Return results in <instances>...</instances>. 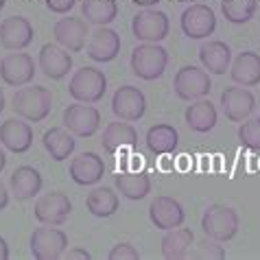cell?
Wrapping results in <instances>:
<instances>
[{"label": "cell", "instance_id": "cell-1", "mask_svg": "<svg viewBox=\"0 0 260 260\" xmlns=\"http://www.w3.org/2000/svg\"><path fill=\"white\" fill-rule=\"evenodd\" d=\"M11 107L20 118L28 122H40L50 114L53 96H50V90H46L44 85H26V88L13 92Z\"/></svg>", "mask_w": 260, "mask_h": 260}, {"label": "cell", "instance_id": "cell-2", "mask_svg": "<svg viewBox=\"0 0 260 260\" xmlns=\"http://www.w3.org/2000/svg\"><path fill=\"white\" fill-rule=\"evenodd\" d=\"M169 66V53L160 44L142 42L132 50V70L142 81H155L164 75Z\"/></svg>", "mask_w": 260, "mask_h": 260}, {"label": "cell", "instance_id": "cell-3", "mask_svg": "<svg viewBox=\"0 0 260 260\" xmlns=\"http://www.w3.org/2000/svg\"><path fill=\"white\" fill-rule=\"evenodd\" d=\"M107 90V77L105 72H101L99 68L83 66L72 75L68 83V94L79 101V103H99L105 96Z\"/></svg>", "mask_w": 260, "mask_h": 260}, {"label": "cell", "instance_id": "cell-4", "mask_svg": "<svg viewBox=\"0 0 260 260\" xmlns=\"http://www.w3.org/2000/svg\"><path fill=\"white\" fill-rule=\"evenodd\" d=\"M238 225H241V219H238L234 208H230V206H221V204L208 206L204 216H201V230H204V234L219 243L232 241L238 232Z\"/></svg>", "mask_w": 260, "mask_h": 260}, {"label": "cell", "instance_id": "cell-5", "mask_svg": "<svg viewBox=\"0 0 260 260\" xmlns=\"http://www.w3.org/2000/svg\"><path fill=\"white\" fill-rule=\"evenodd\" d=\"M132 31L140 42L160 44L162 40L169 38L171 20L160 9H142L132 20Z\"/></svg>", "mask_w": 260, "mask_h": 260}, {"label": "cell", "instance_id": "cell-6", "mask_svg": "<svg viewBox=\"0 0 260 260\" xmlns=\"http://www.w3.org/2000/svg\"><path fill=\"white\" fill-rule=\"evenodd\" d=\"M179 26L186 38L190 40H206L210 38L216 28V16L214 9L206 3H194L190 7H186L179 18Z\"/></svg>", "mask_w": 260, "mask_h": 260}, {"label": "cell", "instance_id": "cell-7", "mask_svg": "<svg viewBox=\"0 0 260 260\" xmlns=\"http://www.w3.org/2000/svg\"><path fill=\"white\" fill-rule=\"evenodd\" d=\"M212 81L208 72L199 66H184L175 72L173 79V92L182 101H197L210 94Z\"/></svg>", "mask_w": 260, "mask_h": 260}, {"label": "cell", "instance_id": "cell-8", "mask_svg": "<svg viewBox=\"0 0 260 260\" xmlns=\"http://www.w3.org/2000/svg\"><path fill=\"white\" fill-rule=\"evenodd\" d=\"M31 254L38 260H59L63 258L68 249V236L61 230H53V228H38L31 234Z\"/></svg>", "mask_w": 260, "mask_h": 260}, {"label": "cell", "instance_id": "cell-9", "mask_svg": "<svg viewBox=\"0 0 260 260\" xmlns=\"http://www.w3.org/2000/svg\"><path fill=\"white\" fill-rule=\"evenodd\" d=\"M70 212H72V201L63 192L40 194L33 206L35 219L44 223V225H61V223L68 221Z\"/></svg>", "mask_w": 260, "mask_h": 260}, {"label": "cell", "instance_id": "cell-10", "mask_svg": "<svg viewBox=\"0 0 260 260\" xmlns=\"http://www.w3.org/2000/svg\"><path fill=\"white\" fill-rule=\"evenodd\" d=\"M101 125V114L96 107H90V103H72L63 112V127L70 134L90 138L99 132Z\"/></svg>", "mask_w": 260, "mask_h": 260}, {"label": "cell", "instance_id": "cell-11", "mask_svg": "<svg viewBox=\"0 0 260 260\" xmlns=\"http://www.w3.org/2000/svg\"><path fill=\"white\" fill-rule=\"evenodd\" d=\"M112 112L127 122L140 120L147 112V99L142 90H138L136 85H120L112 96Z\"/></svg>", "mask_w": 260, "mask_h": 260}, {"label": "cell", "instance_id": "cell-12", "mask_svg": "<svg viewBox=\"0 0 260 260\" xmlns=\"http://www.w3.org/2000/svg\"><path fill=\"white\" fill-rule=\"evenodd\" d=\"M0 77L7 85L11 88H20V85H26L28 81H33L35 77V63L33 57L26 53H11L5 55L0 59Z\"/></svg>", "mask_w": 260, "mask_h": 260}, {"label": "cell", "instance_id": "cell-13", "mask_svg": "<svg viewBox=\"0 0 260 260\" xmlns=\"http://www.w3.org/2000/svg\"><path fill=\"white\" fill-rule=\"evenodd\" d=\"M33 38V24L24 16H9L0 22V46L7 50H24Z\"/></svg>", "mask_w": 260, "mask_h": 260}, {"label": "cell", "instance_id": "cell-14", "mask_svg": "<svg viewBox=\"0 0 260 260\" xmlns=\"http://www.w3.org/2000/svg\"><path fill=\"white\" fill-rule=\"evenodd\" d=\"M149 219L157 230H173L184 223L186 212L175 197L160 194L149 204Z\"/></svg>", "mask_w": 260, "mask_h": 260}, {"label": "cell", "instance_id": "cell-15", "mask_svg": "<svg viewBox=\"0 0 260 260\" xmlns=\"http://www.w3.org/2000/svg\"><path fill=\"white\" fill-rule=\"evenodd\" d=\"M85 53H88L90 59L96 61V63L114 61L120 53V35L110 26H99L96 31L90 35Z\"/></svg>", "mask_w": 260, "mask_h": 260}, {"label": "cell", "instance_id": "cell-16", "mask_svg": "<svg viewBox=\"0 0 260 260\" xmlns=\"http://www.w3.org/2000/svg\"><path fill=\"white\" fill-rule=\"evenodd\" d=\"M68 171H70V177L75 184L94 186L96 182L103 179L105 162L99 153H94V151H85V153H79L77 157H72Z\"/></svg>", "mask_w": 260, "mask_h": 260}, {"label": "cell", "instance_id": "cell-17", "mask_svg": "<svg viewBox=\"0 0 260 260\" xmlns=\"http://www.w3.org/2000/svg\"><path fill=\"white\" fill-rule=\"evenodd\" d=\"M221 107L228 120L243 122L251 116L256 107V96L243 88H225L221 92Z\"/></svg>", "mask_w": 260, "mask_h": 260}, {"label": "cell", "instance_id": "cell-18", "mask_svg": "<svg viewBox=\"0 0 260 260\" xmlns=\"http://www.w3.org/2000/svg\"><path fill=\"white\" fill-rule=\"evenodd\" d=\"M0 142L13 153H26L33 147V127L24 118H7L0 125Z\"/></svg>", "mask_w": 260, "mask_h": 260}, {"label": "cell", "instance_id": "cell-19", "mask_svg": "<svg viewBox=\"0 0 260 260\" xmlns=\"http://www.w3.org/2000/svg\"><path fill=\"white\" fill-rule=\"evenodd\" d=\"M53 35L59 46H63L66 50H72V53H79V50H83V46H85L88 24L79 18H61L55 22Z\"/></svg>", "mask_w": 260, "mask_h": 260}, {"label": "cell", "instance_id": "cell-20", "mask_svg": "<svg viewBox=\"0 0 260 260\" xmlns=\"http://www.w3.org/2000/svg\"><path fill=\"white\" fill-rule=\"evenodd\" d=\"M40 68L48 79L59 81L72 70V57L68 55V50H63L59 44H44L40 48Z\"/></svg>", "mask_w": 260, "mask_h": 260}, {"label": "cell", "instance_id": "cell-21", "mask_svg": "<svg viewBox=\"0 0 260 260\" xmlns=\"http://www.w3.org/2000/svg\"><path fill=\"white\" fill-rule=\"evenodd\" d=\"M199 61L206 72L225 75L228 68L232 66V50H230L225 42H219V40L204 42L199 48Z\"/></svg>", "mask_w": 260, "mask_h": 260}, {"label": "cell", "instance_id": "cell-22", "mask_svg": "<svg viewBox=\"0 0 260 260\" xmlns=\"http://www.w3.org/2000/svg\"><path fill=\"white\" fill-rule=\"evenodd\" d=\"M101 144L110 155H116L120 149H136L138 144V132L134 129V125H127V120H116L110 122L103 129V138H101Z\"/></svg>", "mask_w": 260, "mask_h": 260}, {"label": "cell", "instance_id": "cell-23", "mask_svg": "<svg viewBox=\"0 0 260 260\" xmlns=\"http://www.w3.org/2000/svg\"><path fill=\"white\" fill-rule=\"evenodd\" d=\"M230 77L241 88L258 85L260 83V55L254 53V50H245V53L236 55V59L232 61V68H230Z\"/></svg>", "mask_w": 260, "mask_h": 260}, {"label": "cell", "instance_id": "cell-24", "mask_svg": "<svg viewBox=\"0 0 260 260\" xmlns=\"http://www.w3.org/2000/svg\"><path fill=\"white\" fill-rule=\"evenodd\" d=\"M42 175L38 169L33 166H18L16 171L11 173L9 177V186H11V192L16 194V199L24 201V199H31L35 194H40L42 190Z\"/></svg>", "mask_w": 260, "mask_h": 260}, {"label": "cell", "instance_id": "cell-25", "mask_svg": "<svg viewBox=\"0 0 260 260\" xmlns=\"http://www.w3.org/2000/svg\"><path fill=\"white\" fill-rule=\"evenodd\" d=\"M42 144H44L46 153L50 155V160L55 162H63L68 160L75 151L77 142H75V134H70L66 127H53L48 129L42 138Z\"/></svg>", "mask_w": 260, "mask_h": 260}, {"label": "cell", "instance_id": "cell-26", "mask_svg": "<svg viewBox=\"0 0 260 260\" xmlns=\"http://www.w3.org/2000/svg\"><path fill=\"white\" fill-rule=\"evenodd\" d=\"M114 184H116V190L122 197L132 199V201H142L147 194L151 192V179L147 173H132V171H118L116 177H114Z\"/></svg>", "mask_w": 260, "mask_h": 260}, {"label": "cell", "instance_id": "cell-27", "mask_svg": "<svg viewBox=\"0 0 260 260\" xmlns=\"http://www.w3.org/2000/svg\"><path fill=\"white\" fill-rule=\"evenodd\" d=\"M194 241V234L192 230L188 228H173V230H166V234L162 238V256L166 260H182V258H188V251H190V245Z\"/></svg>", "mask_w": 260, "mask_h": 260}, {"label": "cell", "instance_id": "cell-28", "mask_svg": "<svg viewBox=\"0 0 260 260\" xmlns=\"http://www.w3.org/2000/svg\"><path fill=\"white\" fill-rule=\"evenodd\" d=\"M186 125L197 134L212 132L216 125V107L206 99H197L190 107H186Z\"/></svg>", "mask_w": 260, "mask_h": 260}, {"label": "cell", "instance_id": "cell-29", "mask_svg": "<svg viewBox=\"0 0 260 260\" xmlns=\"http://www.w3.org/2000/svg\"><path fill=\"white\" fill-rule=\"evenodd\" d=\"M177 144H179V134L173 125L160 122V125H153L147 132V147L155 155L173 153L177 149Z\"/></svg>", "mask_w": 260, "mask_h": 260}, {"label": "cell", "instance_id": "cell-30", "mask_svg": "<svg viewBox=\"0 0 260 260\" xmlns=\"http://www.w3.org/2000/svg\"><path fill=\"white\" fill-rule=\"evenodd\" d=\"M118 3L116 0H83L81 3V13L85 22L96 24V26H107L118 18Z\"/></svg>", "mask_w": 260, "mask_h": 260}, {"label": "cell", "instance_id": "cell-31", "mask_svg": "<svg viewBox=\"0 0 260 260\" xmlns=\"http://www.w3.org/2000/svg\"><path fill=\"white\" fill-rule=\"evenodd\" d=\"M118 206H120L118 194L112 188H107V186L94 188L88 197H85V208H88V212L99 216V219H107V216H112L114 212H118Z\"/></svg>", "mask_w": 260, "mask_h": 260}, {"label": "cell", "instance_id": "cell-32", "mask_svg": "<svg viewBox=\"0 0 260 260\" xmlns=\"http://www.w3.org/2000/svg\"><path fill=\"white\" fill-rule=\"evenodd\" d=\"M258 11V0H221V13L230 24H247Z\"/></svg>", "mask_w": 260, "mask_h": 260}, {"label": "cell", "instance_id": "cell-33", "mask_svg": "<svg viewBox=\"0 0 260 260\" xmlns=\"http://www.w3.org/2000/svg\"><path fill=\"white\" fill-rule=\"evenodd\" d=\"M238 140L245 149L260 151V114L243 120V125L238 127Z\"/></svg>", "mask_w": 260, "mask_h": 260}, {"label": "cell", "instance_id": "cell-34", "mask_svg": "<svg viewBox=\"0 0 260 260\" xmlns=\"http://www.w3.org/2000/svg\"><path fill=\"white\" fill-rule=\"evenodd\" d=\"M188 256L192 260H223V258H225V249L219 245V241L206 236L204 241L197 243V247H194Z\"/></svg>", "mask_w": 260, "mask_h": 260}, {"label": "cell", "instance_id": "cell-35", "mask_svg": "<svg viewBox=\"0 0 260 260\" xmlns=\"http://www.w3.org/2000/svg\"><path fill=\"white\" fill-rule=\"evenodd\" d=\"M107 258L110 260H138L140 254H138V249H136L132 243H116L110 249Z\"/></svg>", "mask_w": 260, "mask_h": 260}, {"label": "cell", "instance_id": "cell-36", "mask_svg": "<svg viewBox=\"0 0 260 260\" xmlns=\"http://www.w3.org/2000/svg\"><path fill=\"white\" fill-rule=\"evenodd\" d=\"M46 9L53 13H66L77 5V0H46Z\"/></svg>", "mask_w": 260, "mask_h": 260}, {"label": "cell", "instance_id": "cell-37", "mask_svg": "<svg viewBox=\"0 0 260 260\" xmlns=\"http://www.w3.org/2000/svg\"><path fill=\"white\" fill-rule=\"evenodd\" d=\"M157 171L160 173H173L175 171V157H171V153H164L157 160Z\"/></svg>", "mask_w": 260, "mask_h": 260}, {"label": "cell", "instance_id": "cell-38", "mask_svg": "<svg viewBox=\"0 0 260 260\" xmlns=\"http://www.w3.org/2000/svg\"><path fill=\"white\" fill-rule=\"evenodd\" d=\"M192 169V162H190V157L188 155H177L175 157V171L179 173H188Z\"/></svg>", "mask_w": 260, "mask_h": 260}, {"label": "cell", "instance_id": "cell-39", "mask_svg": "<svg viewBox=\"0 0 260 260\" xmlns=\"http://www.w3.org/2000/svg\"><path fill=\"white\" fill-rule=\"evenodd\" d=\"M63 258H68V260H90V254L85 249L75 247V249H68L66 254H63Z\"/></svg>", "mask_w": 260, "mask_h": 260}, {"label": "cell", "instance_id": "cell-40", "mask_svg": "<svg viewBox=\"0 0 260 260\" xmlns=\"http://www.w3.org/2000/svg\"><path fill=\"white\" fill-rule=\"evenodd\" d=\"M7 204H9V192H7L5 184L0 182V210H5V208H7Z\"/></svg>", "mask_w": 260, "mask_h": 260}, {"label": "cell", "instance_id": "cell-41", "mask_svg": "<svg viewBox=\"0 0 260 260\" xmlns=\"http://www.w3.org/2000/svg\"><path fill=\"white\" fill-rule=\"evenodd\" d=\"M7 258H9V245H7V241L0 236V260H7Z\"/></svg>", "mask_w": 260, "mask_h": 260}, {"label": "cell", "instance_id": "cell-42", "mask_svg": "<svg viewBox=\"0 0 260 260\" xmlns=\"http://www.w3.org/2000/svg\"><path fill=\"white\" fill-rule=\"evenodd\" d=\"M157 0H136V5H140V7H149V5H155Z\"/></svg>", "mask_w": 260, "mask_h": 260}, {"label": "cell", "instance_id": "cell-43", "mask_svg": "<svg viewBox=\"0 0 260 260\" xmlns=\"http://www.w3.org/2000/svg\"><path fill=\"white\" fill-rule=\"evenodd\" d=\"M5 166H7V155H5V151L0 149V171H3Z\"/></svg>", "mask_w": 260, "mask_h": 260}, {"label": "cell", "instance_id": "cell-44", "mask_svg": "<svg viewBox=\"0 0 260 260\" xmlns=\"http://www.w3.org/2000/svg\"><path fill=\"white\" fill-rule=\"evenodd\" d=\"M3 110H5V92L0 90V114H3Z\"/></svg>", "mask_w": 260, "mask_h": 260}, {"label": "cell", "instance_id": "cell-45", "mask_svg": "<svg viewBox=\"0 0 260 260\" xmlns=\"http://www.w3.org/2000/svg\"><path fill=\"white\" fill-rule=\"evenodd\" d=\"M3 7H5V0H0V11H3Z\"/></svg>", "mask_w": 260, "mask_h": 260}, {"label": "cell", "instance_id": "cell-46", "mask_svg": "<svg viewBox=\"0 0 260 260\" xmlns=\"http://www.w3.org/2000/svg\"><path fill=\"white\" fill-rule=\"evenodd\" d=\"M258 169H260V162H258Z\"/></svg>", "mask_w": 260, "mask_h": 260}]
</instances>
